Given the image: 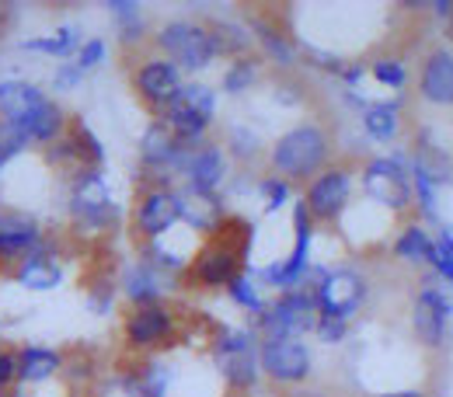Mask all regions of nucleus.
I'll return each mask as SVG.
<instances>
[{
  "label": "nucleus",
  "instance_id": "0eeeda50",
  "mask_svg": "<svg viewBox=\"0 0 453 397\" xmlns=\"http://www.w3.org/2000/svg\"><path fill=\"white\" fill-rule=\"evenodd\" d=\"M349 192H352V174L345 168H328L321 171L311 188H307V213L311 220H335L345 202H349Z\"/></svg>",
  "mask_w": 453,
  "mask_h": 397
},
{
  "label": "nucleus",
  "instance_id": "393cba45",
  "mask_svg": "<svg viewBox=\"0 0 453 397\" xmlns=\"http://www.w3.org/2000/svg\"><path fill=\"white\" fill-rule=\"evenodd\" d=\"M157 265H133L126 272V296L136 300V303H154L161 296V283H157Z\"/></svg>",
  "mask_w": 453,
  "mask_h": 397
},
{
  "label": "nucleus",
  "instance_id": "b1692460",
  "mask_svg": "<svg viewBox=\"0 0 453 397\" xmlns=\"http://www.w3.org/2000/svg\"><path fill=\"white\" fill-rule=\"evenodd\" d=\"M411 168L422 171L433 185H447V181H453L450 154H443L440 147H429V143H426V136H422V143H418V154L411 157Z\"/></svg>",
  "mask_w": 453,
  "mask_h": 397
},
{
  "label": "nucleus",
  "instance_id": "f257e3e1",
  "mask_svg": "<svg viewBox=\"0 0 453 397\" xmlns=\"http://www.w3.org/2000/svg\"><path fill=\"white\" fill-rule=\"evenodd\" d=\"M248 227L237 220H224L213 230V237L203 244V251L192 262V276L203 286H230L241 276V258L248 251Z\"/></svg>",
  "mask_w": 453,
  "mask_h": 397
},
{
  "label": "nucleus",
  "instance_id": "9b49d317",
  "mask_svg": "<svg viewBox=\"0 0 453 397\" xmlns=\"http://www.w3.org/2000/svg\"><path fill=\"white\" fill-rule=\"evenodd\" d=\"M178 220H181V206H178V195L174 192L154 188V192H147L136 202V230L143 237H150V240H157L161 233H168Z\"/></svg>",
  "mask_w": 453,
  "mask_h": 397
},
{
  "label": "nucleus",
  "instance_id": "4c0bfd02",
  "mask_svg": "<svg viewBox=\"0 0 453 397\" xmlns=\"http://www.w3.org/2000/svg\"><path fill=\"white\" fill-rule=\"evenodd\" d=\"M318 335L325 341H339L345 335V321L342 317H328V314H321L318 317Z\"/></svg>",
  "mask_w": 453,
  "mask_h": 397
},
{
  "label": "nucleus",
  "instance_id": "39448f33",
  "mask_svg": "<svg viewBox=\"0 0 453 397\" xmlns=\"http://www.w3.org/2000/svg\"><path fill=\"white\" fill-rule=\"evenodd\" d=\"M411 174L404 168V161L401 157H377V161H370L366 171H363V188H366V195L373 199V202H380L384 210H408V202H411V181H408Z\"/></svg>",
  "mask_w": 453,
  "mask_h": 397
},
{
  "label": "nucleus",
  "instance_id": "423d86ee",
  "mask_svg": "<svg viewBox=\"0 0 453 397\" xmlns=\"http://www.w3.org/2000/svg\"><path fill=\"white\" fill-rule=\"evenodd\" d=\"M314 300H318V310H321V314L345 321L349 314H356V310L363 307V300H366V283H363V276L342 269V272H332V276L321 279V286L314 289Z\"/></svg>",
  "mask_w": 453,
  "mask_h": 397
},
{
  "label": "nucleus",
  "instance_id": "20e7f679",
  "mask_svg": "<svg viewBox=\"0 0 453 397\" xmlns=\"http://www.w3.org/2000/svg\"><path fill=\"white\" fill-rule=\"evenodd\" d=\"M318 317H321V310H318L314 293L289 289V293H283V296L265 310V317H262V328H265V335H269L265 341L296 339L300 332L314 328V324H318Z\"/></svg>",
  "mask_w": 453,
  "mask_h": 397
},
{
  "label": "nucleus",
  "instance_id": "dca6fc26",
  "mask_svg": "<svg viewBox=\"0 0 453 397\" xmlns=\"http://www.w3.org/2000/svg\"><path fill=\"white\" fill-rule=\"evenodd\" d=\"M418 91H422L426 102L450 109L453 105V53L450 50H433V53L426 57Z\"/></svg>",
  "mask_w": 453,
  "mask_h": 397
},
{
  "label": "nucleus",
  "instance_id": "72a5a7b5",
  "mask_svg": "<svg viewBox=\"0 0 453 397\" xmlns=\"http://www.w3.org/2000/svg\"><path fill=\"white\" fill-rule=\"evenodd\" d=\"M373 77L380 80V84H388V88H401L404 84V66L397 63V59H377L373 63Z\"/></svg>",
  "mask_w": 453,
  "mask_h": 397
},
{
  "label": "nucleus",
  "instance_id": "a211bd4d",
  "mask_svg": "<svg viewBox=\"0 0 453 397\" xmlns=\"http://www.w3.org/2000/svg\"><path fill=\"white\" fill-rule=\"evenodd\" d=\"M42 102H50V98L28 80H4L0 84V115L7 122H25Z\"/></svg>",
  "mask_w": 453,
  "mask_h": 397
},
{
  "label": "nucleus",
  "instance_id": "f704fd0d",
  "mask_svg": "<svg viewBox=\"0 0 453 397\" xmlns=\"http://www.w3.org/2000/svg\"><path fill=\"white\" fill-rule=\"evenodd\" d=\"M262 192H265V199H269V210H273V213H276L286 199H289V185L280 181V178H265V181H262Z\"/></svg>",
  "mask_w": 453,
  "mask_h": 397
},
{
  "label": "nucleus",
  "instance_id": "2eb2a0df",
  "mask_svg": "<svg viewBox=\"0 0 453 397\" xmlns=\"http://www.w3.org/2000/svg\"><path fill=\"white\" fill-rule=\"evenodd\" d=\"M171 332H174V317L161 303H147V307L133 310L129 321H126V339L136 348H150V345L168 339Z\"/></svg>",
  "mask_w": 453,
  "mask_h": 397
},
{
  "label": "nucleus",
  "instance_id": "2f4dec72",
  "mask_svg": "<svg viewBox=\"0 0 453 397\" xmlns=\"http://www.w3.org/2000/svg\"><path fill=\"white\" fill-rule=\"evenodd\" d=\"M255 77H258V63H255V59H237V63L226 70L224 88L226 91H244V88L255 84Z\"/></svg>",
  "mask_w": 453,
  "mask_h": 397
},
{
  "label": "nucleus",
  "instance_id": "cd10ccee",
  "mask_svg": "<svg viewBox=\"0 0 453 397\" xmlns=\"http://www.w3.org/2000/svg\"><path fill=\"white\" fill-rule=\"evenodd\" d=\"M251 28H255V35L262 39L265 53L276 59V63H293V46L283 39V32H276L265 18H255V21H251Z\"/></svg>",
  "mask_w": 453,
  "mask_h": 397
},
{
  "label": "nucleus",
  "instance_id": "6ab92c4d",
  "mask_svg": "<svg viewBox=\"0 0 453 397\" xmlns=\"http://www.w3.org/2000/svg\"><path fill=\"white\" fill-rule=\"evenodd\" d=\"M18 283L25 286V289H35V293H46V289H57L63 283V269L57 265V258L53 255H46V251H32L21 265H18Z\"/></svg>",
  "mask_w": 453,
  "mask_h": 397
},
{
  "label": "nucleus",
  "instance_id": "aec40b11",
  "mask_svg": "<svg viewBox=\"0 0 453 397\" xmlns=\"http://www.w3.org/2000/svg\"><path fill=\"white\" fill-rule=\"evenodd\" d=\"M178 206H181V220H188L196 230H206V233H213V230L224 224V217H220V206H217V199L210 195V192H196V188H185L181 195H178Z\"/></svg>",
  "mask_w": 453,
  "mask_h": 397
},
{
  "label": "nucleus",
  "instance_id": "9d476101",
  "mask_svg": "<svg viewBox=\"0 0 453 397\" xmlns=\"http://www.w3.org/2000/svg\"><path fill=\"white\" fill-rule=\"evenodd\" d=\"M181 77H178V66L171 59H143L140 70H136V91L143 95V102L150 105H161L168 109L178 102L181 95Z\"/></svg>",
  "mask_w": 453,
  "mask_h": 397
},
{
  "label": "nucleus",
  "instance_id": "7c9ffc66",
  "mask_svg": "<svg viewBox=\"0 0 453 397\" xmlns=\"http://www.w3.org/2000/svg\"><path fill=\"white\" fill-rule=\"evenodd\" d=\"M178 102H181V105H188V109H196L199 115H206V118H213V109H217L213 91H210V88H203V84H188V88H181Z\"/></svg>",
  "mask_w": 453,
  "mask_h": 397
},
{
  "label": "nucleus",
  "instance_id": "6e6552de",
  "mask_svg": "<svg viewBox=\"0 0 453 397\" xmlns=\"http://www.w3.org/2000/svg\"><path fill=\"white\" fill-rule=\"evenodd\" d=\"M217 363L220 373L234 387H251L258 377V359H255V341L248 332H224L217 341Z\"/></svg>",
  "mask_w": 453,
  "mask_h": 397
},
{
  "label": "nucleus",
  "instance_id": "79ce46f5",
  "mask_svg": "<svg viewBox=\"0 0 453 397\" xmlns=\"http://www.w3.org/2000/svg\"><path fill=\"white\" fill-rule=\"evenodd\" d=\"M380 397H422L418 391H395V394H380Z\"/></svg>",
  "mask_w": 453,
  "mask_h": 397
},
{
  "label": "nucleus",
  "instance_id": "7ed1b4c3",
  "mask_svg": "<svg viewBox=\"0 0 453 397\" xmlns=\"http://www.w3.org/2000/svg\"><path fill=\"white\" fill-rule=\"evenodd\" d=\"M157 46L181 70H203V66H210L213 57L220 53L213 32L203 28V25H196V21H171V25H165L161 35H157Z\"/></svg>",
  "mask_w": 453,
  "mask_h": 397
},
{
  "label": "nucleus",
  "instance_id": "f3484780",
  "mask_svg": "<svg viewBox=\"0 0 453 397\" xmlns=\"http://www.w3.org/2000/svg\"><path fill=\"white\" fill-rule=\"evenodd\" d=\"M140 154L150 168H185L188 157H181V143L171 136V129L165 122H154L143 140H140Z\"/></svg>",
  "mask_w": 453,
  "mask_h": 397
},
{
  "label": "nucleus",
  "instance_id": "a19ab883",
  "mask_svg": "<svg viewBox=\"0 0 453 397\" xmlns=\"http://www.w3.org/2000/svg\"><path fill=\"white\" fill-rule=\"evenodd\" d=\"M440 244H443V248H447V251L453 255V227H443V230H440Z\"/></svg>",
  "mask_w": 453,
  "mask_h": 397
},
{
  "label": "nucleus",
  "instance_id": "bb28decb",
  "mask_svg": "<svg viewBox=\"0 0 453 397\" xmlns=\"http://www.w3.org/2000/svg\"><path fill=\"white\" fill-rule=\"evenodd\" d=\"M429 251H433V237H429L426 230L422 227L401 230V237H397V244H395L397 258H404V262L418 265V262H429Z\"/></svg>",
  "mask_w": 453,
  "mask_h": 397
},
{
  "label": "nucleus",
  "instance_id": "a878e982",
  "mask_svg": "<svg viewBox=\"0 0 453 397\" xmlns=\"http://www.w3.org/2000/svg\"><path fill=\"white\" fill-rule=\"evenodd\" d=\"M363 126H366V136L370 140H395L397 136V102H391V105H370L366 109V115H363Z\"/></svg>",
  "mask_w": 453,
  "mask_h": 397
},
{
  "label": "nucleus",
  "instance_id": "e433bc0d",
  "mask_svg": "<svg viewBox=\"0 0 453 397\" xmlns=\"http://www.w3.org/2000/svg\"><path fill=\"white\" fill-rule=\"evenodd\" d=\"M429 262H433V269L443 276V279H450L453 283V255L443 248V244H436L433 240V251H429Z\"/></svg>",
  "mask_w": 453,
  "mask_h": 397
},
{
  "label": "nucleus",
  "instance_id": "4be33fe9",
  "mask_svg": "<svg viewBox=\"0 0 453 397\" xmlns=\"http://www.w3.org/2000/svg\"><path fill=\"white\" fill-rule=\"evenodd\" d=\"M57 370H59V355L53 348L28 345V348H21V355H18V377L28 380V384H42V380H50Z\"/></svg>",
  "mask_w": 453,
  "mask_h": 397
},
{
  "label": "nucleus",
  "instance_id": "f8f14e48",
  "mask_svg": "<svg viewBox=\"0 0 453 397\" xmlns=\"http://www.w3.org/2000/svg\"><path fill=\"white\" fill-rule=\"evenodd\" d=\"M447 321H450V300L440 293V289H422L418 300H415V314H411V324H415V335L426 341L429 348L443 345L447 335Z\"/></svg>",
  "mask_w": 453,
  "mask_h": 397
},
{
  "label": "nucleus",
  "instance_id": "c9c22d12",
  "mask_svg": "<svg viewBox=\"0 0 453 397\" xmlns=\"http://www.w3.org/2000/svg\"><path fill=\"white\" fill-rule=\"evenodd\" d=\"M102 57H105V42H102V39H91V42H84V46H81V53H77V66H81V70H91L95 63H102Z\"/></svg>",
  "mask_w": 453,
  "mask_h": 397
},
{
  "label": "nucleus",
  "instance_id": "4468645a",
  "mask_svg": "<svg viewBox=\"0 0 453 397\" xmlns=\"http://www.w3.org/2000/svg\"><path fill=\"white\" fill-rule=\"evenodd\" d=\"M42 230L32 217L21 213H4L0 217V262H25L32 251H39Z\"/></svg>",
  "mask_w": 453,
  "mask_h": 397
},
{
  "label": "nucleus",
  "instance_id": "1a4fd4ad",
  "mask_svg": "<svg viewBox=\"0 0 453 397\" xmlns=\"http://www.w3.org/2000/svg\"><path fill=\"white\" fill-rule=\"evenodd\" d=\"M262 366L280 384H300L311 373V352L300 339H273L262 345Z\"/></svg>",
  "mask_w": 453,
  "mask_h": 397
},
{
  "label": "nucleus",
  "instance_id": "5701e85b",
  "mask_svg": "<svg viewBox=\"0 0 453 397\" xmlns=\"http://www.w3.org/2000/svg\"><path fill=\"white\" fill-rule=\"evenodd\" d=\"M21 129H25V136L28 140H39V143H50V140H57L59 133H63V112H59V105L53 102H42L35 112L28 115L25 122H18Z\"/></svg>",
  "mask_w": 453,
  "mask_h": 397
},
{
  "label": "nucleus",
  "instance_id": "ea45409f",
  "mask_svg": "<svg viewBox=\"0 0 453 397\" xmlns=\"http://www.w3.org/2000/svg\"><path fill=\"white\" fill-rule=\"evenodd\" d=\"M81 73H84V70H81L77 63H73V66H63V70L57 73V88L59 91H63V88H73V84L81 80Z\"/></svg>",
  "mask_w": 453,
  "mask_h": 397
},
{
  "label": "nucleus",
  "instance_id": "ddd939ff",
  "mask_svg": "<svg viewBox=\"0 0 453 397\" xmlns=\"http://www.w3.org/2000/svg\"><path fill=\"white\" fill-rule=\"evenodd\" d=\"M293 227H296V248H293V255H289L286 262H280V265H273V269L262 272L265 283L293 286V283H300V276L307 272V255H311V213H307L303 202L293 210Z\"/></svg>",
  "mask_w": 453,
  "mask_h": 397
},
{
  "label": "nucleus",
  "instance_id": "412c9836",
  "mask_svg": "<svg viewBox=\"0 0 453 397\" xmlns=\"http://www.w3.org/2000/svg\"><path fill=\"white\" fill-rule=\"evenodd\" d=\"M185 174H188V188H196V192H210V195H213V188H217L220 178H224V150H217V147H203L199 154L188 157Z\"/></svg>",
  "mask_w": 453,
  "mask_h": 397
},
{
  "label": "nucleus",
  "instance_id": "473e14b6",
  "mask_svg": "<svg viewBox=\"0 0 453 397\" xmlns=\"http://www.w3.org/2000/svg\"><path fill=\"white\" fill-rule=\"evenodd\" d=\"M230 296L241 303V307H248V310H265V303H262V296L255 293V286L248 283L244 276H237L234 283H230Z\"/></svg>",
  "mask_w": 453,
  "mask_h": 397
},
{
  "label": "nucleus",
  "instance_id": "58836bf2",
  "mask_svg": "<svg viewBox=\"0 0 453 397\" xmlns=\"http://www.w3.org/2000/svg\"><path fill=\"white\" fill-rule=\"evenodd\" d=\"M14 380H18V355L0 352V387H11Z\"/></svg>",
  "mask_w": 453,
  "mask_h": 397
},
{
  "label": "nucleus",
  "instance_id": "c85d7f7f",
  "mask_svg": "<svg viewBox=\"0 0 453 397\" xmlns=\"http://www.w3.org/2000/svg\"><path fill=\"white\" fill-rule=\"evenodd\" d=\"M77 28H59L53 39H32L25 42V50H35V53H50V57H70L77 50Z\"/></svg>",
  "mask_w": 453,
  "mask_h": 397
},
{
  "label": "nucleus",
  "instance_id": "c756f323",
  "mask_svg": "<svg viewBox=\"0 0 453 397\" xmlns=\"http://www.w3.org/2000/svg\"><path fill=\"white\" fill-rule=\"evenodd\" d=\"M25 143H28V136H25V129L18 126V122H0V168L11 161V157H18L21 150H25Z\"/></svg>",
  "mask_w": 453,
  "mask_h": 397
},
{
  "label": "nucleus",
  "instance_id": "f03ea898",
  "mask_svg": "<svg viewBox=\"0 0 453 397\" xmlns=\"http://www.w3.org/2000/svg\"><path fill=\"white\" fill-rule=\"evenodd\" d=\"M332 154V140L321 126L303 122L296 129L283 133L273 147V168L286 174V178H311L318 174V168L328 161Z\"/></svg>",
  "mask_w": 453,
  "mask_h": 397
}]
</instances>
